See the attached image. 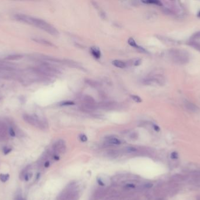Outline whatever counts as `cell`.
<instances>
[{"mask_svg":"<svg viewBox=\"0 0 200 200\" xmlns=\"http://www.w3.org/2000/svg\"><path fill=\"white\" fill-rule=\"evenodd\" d=\"M15 18L17 20L39 28L52 35L57 36L59 35V31L55 28L43 20L22 14L17 15Z\"/></svg>","mask_w":200,"mask_h":200,"instance_id":"cell-1","label":"cell"},{"mask_svg":"<svg viewBox=\"0 0 200 200\" xmlns=\"http://www.w3.org/2000/svg\"><path fill=\"white\" fill-rule=\"evenodd\" d=\"M169 55L173 61L177 64H185L190 60V56L187 51L181 49H172L169 52Z\"/></svg>","mask_w":200,"mask_h":200,"instance_id":"cell-2","label":"cell"},{"mask_svg":"<svg viewBox=\"0 0 200 200\" xmlns=\"http://www.w3.org/2000/svg\"><path fill=\"white\" fill-rule=\"evenodd\" d=\"M23 118L26 122L39 129H44L46 127V123L44 121L41 120L36 116L24 114Z\"/></svg>","mask_w":200,"mask_h":200,"instance_id":"cell-3","label":"cell"},{"mask_svg":"<svg viewBox=\"0 0 200 200\" xmlns=\"http://www.w3.org/2000/svg\"><path fill=\"white\" fill-rule=\"evenodd\" d=\"M81 104L83 109L86 111H93L97 107L96 102L94 99L90 96H84L82 97Z\"/></svg>","mask_w":200,"mask_h":200,"instance_id":"cell-4","label":"cell"},{"mask_svg":"<svg viewBox=\"0 0 200 200\" xmlns=\"http://www.w3.org/2000/svg\"><path fill=\"white\" fill-rule=\"evenodd\" d=\"M99 107L101 109H113L114 107H115V103L111 102H104L100 103Z\"/></svg>","mask_w":200,"mask_h":200,"instance_id":"cell-5","label":"cell"},{"mask_svg":"<svg viewBox=\"0 0 200 200\" xmlns=\"http://www.w3.org/2000/svg\"><path fill=\"white\" fill-rule=\"evenodd\" d=\"M90 51H91V54L95 58L99 59L101 57V52L100 50L98 48L95 47V46H93L90 49Z\"/></svg>","mask_w":200,"mask_h":200,"instance_id":"cell-6","label":"cell"},{"mask_svg":"<svg viewBox=\"0 0 200 200\" xmlns=\"http://www.w3.org/2000/svg\"><path fill=\"white\" fill-rule=\"evenodd\" d=\"M128 44H129L131 46H132V47L137 48V49H139V50H140V51H142L143 52H146L144 48L141 47V46H138V45H137L136 42H135V41L132 38H130L129 39H128Z\"/></svg>","mask_w":200,"mask_h":200,"instance_id":"cell-7","label":"cell"},{"mask_svg":"<svg viewBox=\"0 0 200 200\" xmlns=\"http://www.w3.org/2000/svg\"><path fill=\"white\" fill-rule=\"evenodd\" d=\"M33 40L34 41H35V42H38V43L43 44V45H47V46H54V45H53V44H52L50 42H49V41H46V40L43 39H41V38H36L33 39Z\"/></svg>","mask_w":200,"mask_h":200,"instance_id":"cell-8","label":"cell"},{"mask_svg":"<svg viewBox=\"0 0 200 200\" xmlns=\"http://www.w3.org/2000/svg\"><path fill=\"white\" fill-rule=\"evenodd\" d=\"M112 63L113 66H115L116 67H119V68H125L127 67V65H126L125 63L120 60H113Z\"/></svg>","mask_w":200,"mask_h":200,"instance_id":"cell-9","label":"cell"},{"mask_svg":"<svg viewBox=\"0 0 200 200\" xmlns=\"http://www.w3.org/2000/svg\"><path fill=\"white\" fill-rule=\"evenodd\" d=\"M108 143L114 145H120L121 144V141L115 137H109L107 140Z\"/></svg>","mask_w":200,"mask_h":200,"instance_id":"cell-10","label":"cell"},{"mask_svg":"<svg viewBox=\"0 0 200 200\" xmlns=\"http://www.w3.org/2000/svg\"><path fill=\"white\" fill-rule=\"evenodd\" d=\"M172 180L174 181H182L185 180V177L181 174H176L172 177Z\"/></svg>","mask_w":200,"mask_h":200,"instance_id":"cell-11","label":"cell"},{"mask_svg":"<svg viewBox=\"0 0 200 200\" xmlns=\"http://www.w3.org/2000/svg\"><path fill=\"white\" fill-rule=\"evenodd\" d=\"M9 174H0V180L2 183H5L9 180Z\"/></svg>","mask_w":200,"mask_h":200,"instance_id":"cell-12","label":"cell"},{"mask_svg":"<svg viewBox=\"0 0 200 200\" xmlns=\"http://www.w3.org/2000/svg\"><path fill=\"white\" fill-rule=\"evenodd\" d=\"M190 44L191 46H192L193 48H195L197 51L200 52V44L198 43V42H196L195 41H191L190 42Z\"/></svg>","mask_w":200,"mask_h":200,"instance_id":"cell-13","label":"cell"},{"mask_svg":"<svg viewBox=\"0 0 200 200\" xmlns=\"http://www.w3.org/2000/svg\"><path fill=\"white\" fill-rule=\"evenodd\" d=\"M23 56L20 55H10L7 57V59L9 60H18V59H21Z\"/></svg>","mask_w":200,"mask_h":200,"instance_id":"cell-14","label":"cell"},{"mask_svg":"<svg viewBox=\"0 0 200 200\" xmlns=\"http://www.w3.org/2000/svg\"><path fill=\"white\" fill-rule=\"evenodd\" d=\"M186 107L189 110H191V111H194V110H197V107L194 104H193L192 103H190V102H187L186 103Z\"/></svg>","mask_w":200,"mask_h":200,"instance_id":"cell-15","label":"cell"},{"mask_svg":"<svg viewBox=\"0 0 200 200\" xmlns=\"http://www.w3.org/2000/svg\"><path fill=\"white\" fill-rule=\"evenodd\" d=\"M142 2L145 4H154V5H161L162 3L159 1H153V0H149V1H142Z\"/></svg>","mask_w":200,"mask_h":200,"instance_id":"cell-16","label":"cell"},{"mask_svg":"<svg viewBox=\"0 0 200 200\" xmlns=\"http://www.w3.org/2000/svg\"><path fill=\"white\" fill-rule=\"evenodd\" d=\"M131 97H132V99L133 100H134L135 102H137V103H140V102H142V99L139 96H136V95H132L131 96Z\"/></svg>","mask_w":200,"mask_h":200,"instance_id":"cell-17","label":"cell"},{"mask_svg":"<svg viewBox=\"0 0 200 200\" xmlns=\"http://www.w3.org/2000/svg\"><path fill=\"white\" fill-rule=\"evenodd\" d=\"M12 150V148H11V147H4V148H3V153L5 155H7V154H9V153L11 152Z\"/></svg>","mask_w":200,"mask_h":200,"instance_id":"cell-18","label":"cell"},{"mask_svg":"<svg viewBox=\"0 0 200 200\" xmlns=\"http://www.w3.org/2000/svg\"><path fill=\"white\" fill-rule=\"evenodd\" d=\"M126 151H127V153H135V152H136V151H137V149L136 148H135V147H129L126 148Z\"/></svg>","mask_w":200,"mask_h":200,"instance_id":"cell-19","label":"cell"},{"mask_svg":"<svg viewBox=\"0 0 200 200\" xmlns=\"http://www.w3.org/2000/svg\"><path fill=\"white\" fill-rule=\"evenodd\" d=\"M8 133H9V134L10 135L11 137H15L16 135L14 130L12 129V127H10L9 129H8Z\"/></svg>","mask_w":200,"mask_h":200,"instance_id":"cell-20","label":"cell"},{"mask_svg":"<svg viewBox=\"0 0 200 200\" xmlns=\"http://www.w3.org/2000/svg\"><path fill=\"white\" fill-rule=\"evenodd\" d=\"M191 39L193 40L195 39H200V32H198L195 33L193 35Z\"/></svg>","mask_w":200,"mask_h":200,"instance_id":"cell-21","label":"cell"},{"mask_svg":"<svg viewBox=\"0 0 200 200\" xmlns=\"http://www.w3.org/2000/svg\"><path fill=\"white\" fill-rule=\"evenodd\" d=\"M74 104V102H70V101H68V102H63V103H61V104H60V105H61V106H68V105H73Z\"/></svg>","mask_w":200,"mask_h":200,"instance_id":"cell-22","label":"cell"},{"mask_svg":"<svg viewBox=\"0 0 200 200\" xmlns=\"http://www.w3.org/2000/svg\"><path fill=\"white\" fill-rule=\"evenodd\" d=\"M171 158L173 159H177L179 158V154L176 151H174L171 154Z\"/></svg>","mask_w":200,"mask_h":200,"instance_id":"cell-23","label":"cell"},{"mask_svg":"<svg viewBox=\"0 0 200 200\" xmlns=\"http://www.w3.org/2000/svg\"><path fill=\"white\" fill-rule=\"evenodd\" d=\"M32 173H28L27 174L25 175V176L24 177V180L26 181H28L29 180L30 178H31V177H32Z\"/></svg>","mask_w":200,"mask_h":200,"instance_id":"cell-24","label":"cell"},{"mask_svg":"<svg viewBox=\"0 0 200 200\" xmlns=\"http://www.w3.org/2000/svg\"><path fill=\"white\" fill-rule=\"evenodd\" d=\"M80 140L83 142H86L87 141V137L85 134H82L80 136Z\"/></svg>","mask_w":200,"mask_h":200,"instance_id":"cell-25","label":"cell"},{"mask_svg":"<svg viewBox=\"0 0 200 200\" xmlns=\"http://www.w3.org/2000/svg\"><path fill=\"white\" fill-rule=\"evenodd\" d=\"M125 187L127 188H134L135 187V185L133 184H128L126 185Z\"/></svg>","mask_w":200,"mask_h":200,"instance_id":"cell-26","label":"cell"},{"mask_svg":"<svg viewBox=\"0 0 200 200\" xmlns=\"http://www.w3.org/2000/svg\"><path fill=\"white\" fill-rule=\"evenodd\" d=\"M141 61H142V60H141V59H137V60H136L135 62H134V65H135V66H139V65H140Z\"/></svg>","mask_w":200,"mask_h":200,"instance_id":"cell-27","label":"cell"},{"mask_svg":"<svg viewBox=\"0 0 200 200\" xmlns=\"http://www.w3.org/2000/svg\"><path fill=\"white\" fill-rule=\"evenodd\" d=\"M97 182H98V184L100 185H101V186H104V182L102 181V180H101V179H97Z\"/></svg>","mask_w":200,"mask_h":200,"instance_id":"cell-28","label":"cell"},{"mask_svg":"<svg viewBox=\"0 0 200 200\" xmlns=\"http://www.w3.org/2000/svg\"><path fill=\"white\" fill-rule=\"evenodd\" d=\"M153 187V184L151 183H147V184L145 185V187L146 188H150Z\"/></svg>","mask_w":200,"mask_h":200,"instance_id":"cell-29","label":"cell"},{"mask_svg":"<svg viewBox=\"0 0 200 200\" xmlns=\"http://www.w3.org/2000/svg\"><path fill=\"white\" fill-rule=\"evenodd\" d=\"M16 200H24V198H22V195L20 194H18L16 198Z\"/></svg>","mask_w":200,"mask_h":200,"instance_id":"cell-30","label":"cell"},{"mask_svg":"<svg viewBox=\"0 0 200 200\" xmlns=\"http://www.w3.org/2000/svg\"><path fill=\"white\" fill-rule=\"evenodd\" d=\"M49 165H50V162H49V161H46V162L45 163V164H44L45 167H46V168L49 167Z\"/></svg>","mask_w":200,"mask_h":200,"instance_id":"cell-31","label":"cell"},{"mask_svg":"<svg viewBox=\"0 0 200 200\" xmlns=\"http://www.w3.org/2000/svg\"><path fill=\"white\" fill-rule=\"evenodd\" d=\"M153 127H154V130L156 131V132H159V131H160V127L159 126H157L154 125L153 126Z\"/></svg>","mask_w":200,"mask_h":200,"instance_id":"cell-32","label":"cell"},{"mask_svg":"<svg viewBox=\"0 0 200 200\" xmlns=\"http://www.w3.org/2000/svg\"><path fill=\"white\" fill-rule=\"evenodd\" d=\"M59 157L58 156H56V155H55V156H53V159L54 160H56V161H57V160H59Z\"/></svg>","mask_w":200,"mask_h":200,"instance_id":"cell-33","label":"cell"},{"mask_svg":"<svg viewBox=\"0 0 200 200\" xmlns=\"http://www.w3.org/2000/svg\"><path fill=\"white\" fill-rule=\"evenodd\" d=\"M198 17H199V18H200V12H198Z\"/></svg>","mask_w":200,"mask_h":200,"instance_id":"cell-34","label":"cell"}]
</instances>
